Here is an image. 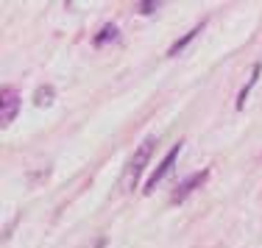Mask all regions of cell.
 Segmentation results:
<instances>
[{
	"label": "cell",
	"mask_w": 262,
	"mask_h": 248,
	"mask_svg": "<svg viewBox=\"0 0 262 248\" xmlns=\"http://www.w3.org/2000/svg\"><path fill=\"white\" fill-rule=\"evenodd\" d=\"M207 178H209V170H201V173H192V176L187 178L184 184H179V190H176V193L170 195V204H179V201H184V198L190 195L192 190H198V187H201V184L207 182Z\"/></svg>",
	"instance_id": "obj_4"
},
{
	"label": "cell",
	"mask_w": 262,
	"mask_h": 248,
	"mask_svg": "<svg viewBox=\"0 0 262 248\" xmlns=\"http://www.w3.org/2000/svg\"><path fill=\"white\" fill-rule=\"evenodd\" d=\"M117 36H120V34H117V26H112V22H109V26H103V28H101V34L95 36V45L101 48V45H106V42L117 39Z\"/></svg>",
	"instance_id": "obj_8"
},
{
	"label": "cell",
	"mask_w": 262,
	"mask_h": 248,
	"mask_svg": "<svg viewBox=\"0 0 262 248\" xmlns=\"http://www.w3.org/2000/svg\"><path fill=\"white\" fill-rule=\"evenodd\" d=\"M259 73H262V64L257 61V64H254V70H251V78H248V84L243 86V89H240V95H237V109H243V106H246V98H248V92L254 89V84H257Z\"/></svg>",
	"instance_id": "obj_7"
},
{
	"label": "cell",
	"mask_w": 262,
	"mask_h": 248,
	"mask_svg": "<svg viewBox=\"0 0 262 248\" xmlns=\"http://www.w3.org/2000/svg\"><path fill=\"white\" fill-rule=\"evenodd\" d=\"M154 145H157V140L154 137H145L137 145V151L128 156V162L126 167H123V176H120V187H123V193H131V190L140 184V178H142V170H145V165H148V159H151V153H154Z\"/></svg>",
	"instance_id": "obj_1"
},
{
	"label": "cell",
	"mask_w": 262,
	"mask_h": 248,
	"mask_svg": "<svg viewBox=\"0 0 262 248\" xmlns=\"http://www.w3.org/2000/svg\"><path fill=\"white\" fill-rule=\"evenodd\" d=\"M20 111V92L14 86H3L0 89V123L3 126H11V120Z\"/></svg>",
	"instance_id": "obj_3"
},
{
	"label": "cell",
	"mask_w": 262,
	"mask_h": 248,
	"mask_svg": "<svg viewBox=\"0 0 262 248\" xmlns=\"http://www.w3.org/2000/svg\"><path fill=\"white\" fill-rule=\"evenodd\" d=\"M179 153H182V142H176V145H173L170 151L165 153V159H162V162H159V167H157V170L151 173V178H148V184H145V195H151L154 190L159 187V182H162V178H165L167 173L173 170V165H176Z\"/></svg>",
	"instance_id": "obj_2"
},
{
	"label": "cell",
	"mask_w": 262,
	"mask_h": 248,
	"mask_svg": "<svg viewBox=\"0 0 262 248\" xmlns=\"http://www.w3.org/2000/svg\"><path fill=\"white\" fill-rule=\"evenodd\" d=\"M201 31H204V22H198L195 28H190V31H187V34L182 36V39H176V42H173V48H170V51H167V56H179V53H182L187 45H190L192 39H195L198 34H201Z\"/></svg>",
	"instance_id": "obj_6"
},
{
	"label": "cell",
	"mask_w": 262,
	"mask_h": 248,
	"mask_svg": "<svg viewBox=\"0 0 262 248\" xmlns=\"http://www.w3.org/2000/svg\"><path fill=\"white\" fill-rule=\"evenodd\" d=\"M157 9H159V3H137V11H140V14H154Z\"/></svg>",
	"instance_id": "obj_9"
},
{
	"label": "cell",
	"mask_w": 262,
	"mask_h": 248,
	"mask_svg": "<svg viewBox=\"0 0 262 248\" xmlns=\"http://www.w3.org/2000/svg\"><path fill=\"white\" fill-rule=\"evenodd\" d=\"M53 101H56V89H53L51 84L36 86V92H34V106L45 109V106H53Z\"/></svg>",
	"instance_id": "obj_5"
}]
</instances>
